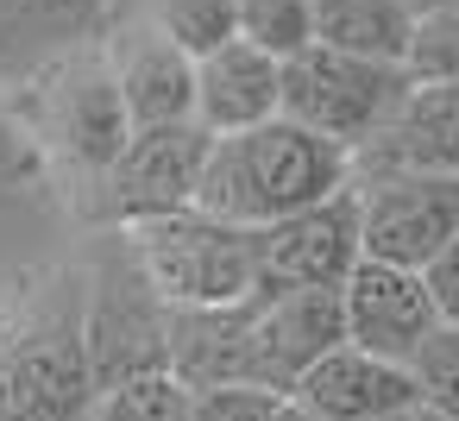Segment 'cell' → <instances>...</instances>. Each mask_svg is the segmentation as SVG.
<instances>
[{
    "mask_svg": "<svg viewBox=\"0 0 459 421\" xmlns=\"http://www.w3.org/2000/svg\"><path fill=\"white\" fill-rule=\"evenodd\" d=\"M340 189H352V158L277 114L264 126L221 133L208 145L195 208L258 233V227L290 220V214H302V208H315V202H327Z\"/></svg>",
    "mask_w": 459,
    "mask_h": 421,
    "instance_id": "6da1fadb",
    "label": "cell"
},
{
    "mask_svg": "<svg viewBox=\"0 0 459 421\" xmlns=\"http://www.w3.org/2000/svg\"><path fill=\"white\" fill-rule=\"evenodd\" d=\"M164 308H227L258 289V233L208 208H170L114 233Z\"/></svg>",
    "mask_w": 459,
    "mask_h": 421,
    "instance_id": "7a4b0ae2",
    "label": "cell"
},
{
    "mask_svg": "<svg viewBox=\"0 0 459 421\" xmlns=\"http://www.w3.org/2000/svg\"><path fill=\"white\" fill-rule=\"evenodd\" d=\"M409 70L396 64H365V57H346V51H327V45H308L296 57H283V76H277V114L327 145H340L346 158H359L384 126L390 114L403 107L409 95Z\"/></svg>",
    "mask_w": 459,
    "mask_h": 421,
    "instance_id": "3957f363",
    "label": "cell"
},
{
    "mask_svg": "<svg viewBox=\"0 0 459 421\" xmlns=\"http://www.w3.org/2000/svg\"><path fill=\"white\" fill-rule=\"evenodd\" d=\"M95 371L82 339V302L64 296L51 314L0 346V421H89Z\"/></svg>",
    "mask_w": 459,
    "mask_h": 421,
    "instance_id": "277c9868",
    "label": "cell"
},
{
    "mask_svg": "<svg viewBox=\"0 0 459 421\" xmlns=\"http://www.w3.org/2000/svg\"><path fill=\"white\" fill-rule=\"evenodd\" d=\"M352 202H359V252L371 264L428 271L459 233V176L371 170L352 176Z\"/></svg>",
    "mask_w": 459,
    "mask_h": 421,
    "instance_id": "5b68a950",
    "label": "cell"
},
{
    "mask_svg": "<svg viewBox=\"0 0 459 421\" xmlns=\"http://www.w3.org/2000/svg\"><path fill=\"white\" fill-rule=\"evenodd\" d=\"M164 321L170 308L145 289V277L133 271L126 245L114 252V271L95 283V296L82 302V339H89V371L95 390L120 383V377H145L164 371Z\"/></svg>",
    "mask_w": 459,
    "mask_h": 421,
    "instance_id": "8992f818",
    "label": "cell"
},
{
    "mask_svg": "<svg viewBox=\"0 0 459 421\" xmlns=\"http://www.w3.org/2000/svg\"><path fill=\"white\" fill-rule=\"evenodd\" d=\"M346 346L340 289H252V383L296 396V383Z\"/></svg>",
    "mask_w": 459,
    "mask_h": 421,
    "instance_id": "52a82bcc",
    "label": "cell"
},
{
    "mask_svg": "<svg viewBox=\"0 0 459 421\" xmlns=\"http://www.w3.org/2000/svg\"><path fill=\"white\" fill-rule=\"evenodd\" d=\"M359 202L352 189L258 227V289H340L359 264Z\"/></svg>",
    "mask_w": 459,
    "mask_h": 421,
    "instance_id": "ba28073f",
    "label": "cell"
},
{
    "mask_svg": "<svg viewBox=\"0 0 459 421\" xmlns=\"http://www.w3.org/2000/svg\"><path fill=\"white\" fill-rule=\"evenodd\" d=\"M208 145L214 139L195 120H183V126H139L126 139V151L101 176L114 227L145 220V214H170V208H195V183H202Z\"/></svg>",
    "mask_w": 459,
    "mask_h": 421,
    "instance_id": "9c48e42d",
    "label": "cell"
},
{
    "mask_svg": "<svg viewBox=\"0 0 459 421\" xmlns=\"http://www.w3.org/2000/svg\"><path fill=\"white\" fill-rule=\"evenodd\" d=\"M45 139L89 176H108V164L126 151L133 139V120H126V101L114 89V70H108V51L101 57H64L45 82Z\"/></svg>",
    "mask_w": 459,
    "mask_h": 421,
    "instance_id": "30bf717a",
    "label": "cell"
},
{
    "mask_svg": "<svg viewBox=\"0 0 459 421\" xmlns=\"http://www.w3.org/2000/svg\"><path fill=\"white\" fill-rule=\"evenodd\" d=\"M340 321H346V346L377 352L390 365H409L428 346V333L440 327V308H434L421 271L359 258L352 277L340 283Z\"/></svg>",
    "mask_w": 459,
    "mask_h": 421,
    "instance_id": "8fae6325",
    "label": "cell"
},
{
    "mask_svg": "<svg viewBox=\"0 0 459 421\" xmlns=\"http://www.w3.org/2000/svg\"><path fill=\"white\" fill-rule=\"evenodd\" d=\"M108 70H114L120 101H126L133 133L139 126H183V120H195V57H183L145 13L114 32Z\"/></svg>",
    "mask_w": 459,
    "mask_h": 421,
    "instance_id": "7c38bea8",
    "label": "cell"
},
{
    "mask_svg": "<svg viewBox=\"0 0 459 421\" xmlns=\"http://www.w3.org/2000/svg\"><path fill=\"white\" fill-rule=\"evenodd\" d=\"M371 170H421V176H459V76L409 82L390 126L352 158V176Z\"/></svg>",
    "mask_w": 459,
    "mask_h": 421,
    "instance_id": "4fadbf2b",
    "label": "cell"
},
{
    "mask_svg": "<svg viewBox=\"0 0 459 421\" xmlns=\"http://www.w3.org/2000/svg\"><path fill=\"white\" fill-rule=\"evenodd\" d=\"M164 371L183 390L252 383V296L227 308H170L164 321Z\"/></svg>",
    "mask_w": 459,
    "mask_h": 421,
    "instance_id": "5bb4252c",
    "label": "cell"
},
{
    "mask_svg": "<svg viewBox=\"0 0 459 421\" xmlns=\"http://www.w3.org/2000/svg\"><path fill=\"white\" fill-rule=\"evenodd\" d=\"M290 402H302V408L321 415V421H377V415H390V408H403V402H421V390H415L409 365H390V358L359 352V346H333V352L296 383Z\"/></svg>",
    "mask_w": 459,
    "mask_h": 421,
    "instance_id": "9a60e30c",
    "label": "cell"
},
{
    "mask_svg": "<svg viewBox=\"0 0 459 421\" xmlns=\"http://www.w3.org/2000/svg\"><path fill=\"white\" fill-rule=\"evenodd\" d=\"M277 76H283V64L252 51L246 39L195 57V126L208 139H221V133L277 120Z\"/></svg>",
    "mask_w": 459,
    "mask_h": 421,
    "instance_id": "2e32d148",
    "label": "cell"
},
{
    "mask_svg": "<svg viewBox=\"0 0 459 421\" xmlns=\"http://www.w3.org/2000/svg\"><path fill=\"white\" fill-rule=\"evenodd\" d=\"M415 26H421L415 0H315V45L365 57V64L409 70Z\"/></svg>",
    "mask_w": 459,
    "mask_h": 421,
    "instance_id": "e0dca14e",
    "label": "cell"
},
{
    "mask_svg": "<svg viewBox=\"0 0 459 421\" xmlns=\"http://www.w3.org/2000/svg\"><path fill=\"white\" fill-rule=\"evenodd\" d=\"M145 20L183 57H208L239 39V0H145Z\"/></svg>",
    "mask_w": 459,
    "mask_h": 421,
    "instance_id": "ac0fdd59",
    "label": "cell"
},
{
    "mask_svg": "<svg viewBox=\"0 0 459 421\" xmlns=\"http://www.w3.org/2000/svg\"><path fill=\"white\" fill-rule=\"evenodd\" d=\"M89 421H189V390H183L170 371L120 377V383L95 390Z\"/></svg>",
    "mask_w": 459,
    "mask_h": 421,
    "instance_id": "d6986e66",
    "label": "cell"
},
{
    "mask_svg": "<svg viewBox=\"0 0 459 421\" xmlns=\"http://www.w3.org/2000/svg\"><path fill=\"white\" fill-rule=\"evenodd\" d=\"M239 39L264 57H296L315 45V0H239Z\"/></svg>",
    "mask_w": 459,
    "mask_h": 421,
    "instance_id": "ffe728a7",
    "label": "cell"
},
{
    "mask_svg": "<svg viewBox=\"0 0 459 421\" xmlns=\"http://www.w3.org/2000/svg\"><path fill=\"white\" fill-rule=\"evenodd\" d=\"M0 20L26 39H82L108 20V0H0Z\"/></svg>",
    "mask_w": 459,
    "mask_h": 421,
    "instance_id": "44dd1931",
    "label": "cell"
},
{
    "mask_svg": "<svg viewBox=\"0 0 459 421\" xmlns=\"http://www.w3.org/2000/svg\"><path fill=\"white\" fill-rule=\"evenodd\" d=\"M409 377L421 390L428 408H440L446 421H459V327H434L428 346L409 358Z\"/></svg>",
    "mask_w": 459,
    "mask_h": 421,
    "instance_id": "7402d4cb",
    "label": "cell"
},
{
    "mask_svg": "<svg viewBox=\"0 0 459 421\" xmlns=\"http://www.w3.org/2000/svg\"><path fill=\"white\" fill-rule=\"evenodd\" d=\"M290 396L258 390V383H221V390H189V421H283Z\"/></svg>",
    "mask_w": 459,
    "mask_h": 421,
    "instance_id": "603a6c76",
    "label": "cell"
},
{
    "mask_svg": "<svg viewBox=\"0 0 459 421\" xmlns=\"http://www.w3.org/2000/svg\"><path fill=\"white\" fill-rule=\"evenodd\" d=\"M409 76H415V82L459 76V13H421L415 51H409Z\"/></svg>",
    "mask_w": 459,
    "mask_h": 421,
    "instance_id": "cb8c5ba5",
    "label": "cell"
},
{
    "mask_svg": "<svg viewBox=\"0 0 459 421\" xmlns=\"http://www.w3.org/2000/svg\"><path fill=\"white\" fill-rule=\"evenodd\" d=\"M421 283H428V296H434V308H440V327H459V233H453L446 252L421 271Z\"/></svg>",
    "mask_w": 459,
    "mask_h": 421,
    "instance_id": "d4e9b609",
    "label": "cell"
},
{
    "mask_svg": "<svg viewBox=\"0 0 459 421\" xmlns=\"http://www.w3.org/2000/svg\"><path fill=\"white\" fill-rule=\"evenodd\" d=\"M377 421H446V415L428 408V402H403V408H390V415H377Z\"/></svg>",
    "mask_w": 459,
    "mask_h": 421,
    "instance_id": "484cf974",
    "label": "cell"
},
{
    "mask_svg": "<svg viewBox=\"0 0 459 421\" xmlns=\"http://www.w3.org/2000/svg\"><path fill=\"white\" fill-rule=\"evenodd\" d=\"M120 13H145V0H108V20H120Z\"/></svg>",
    "mask_w": 459,
    "mask_h": 421,
    "instance_id": "4316f807",
    "label": "cell"
},
{
    "mask_svg": "<svg viewBox=\"0 0 459 421\" xmlns=\"http://www.w3.org/2000/svg\"><path fill=\"white\" fill-rule=\"evenodd\" d=\"M283 421H321V415H308L302 402H290V408H283Z\"/></svg>",
    "mask_w": 459,
    "mask_h": 421,
    "instance_id": "83f0119b",
    "label": "cell"
},
{
    "mask_svg": "<svg viewBox=\"0 0 459 421\" xmlns=\"http://www.w3.org/2000/svg\"><path fill=\"white\" fill-rule=\"evenodd\" d=\"M421 13H459V0H428Z\"/></svg>",
    "mask_w": 459,
    "mask_h": 421,
    "instance_id": "f1b7e54d",
    "label": "cell"
},
{
    "mask_svg": "<svg viewBox=\"0 0 459 421\" xmlns=\"http://www.w3.org/2000/svg\"><path fill=\"white\" fill-rule=\"evenodd\" d=\"M7 145H13V126H7V114H0V158H7Z\"/></svg>",
    "mask_w": 459,
    "mask_h": 421,
    "instance_id": "f546056e",
    "label": "cell"
}]
</instances>
